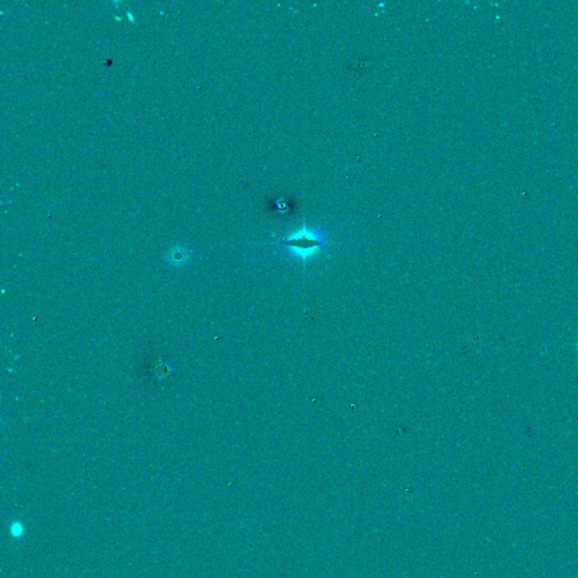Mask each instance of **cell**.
I'll return each mask as SVG.
<instances>
[{
    "mask_svg": "<svg viewBox=\"0 0 578 578\" xmlns=\"http://www.w3.org/2000/svg\"><path fill=\"white\" fill-rule=\"evenodd\" d=\"M275 245L285 251L289 257L301 261L305 267L306 262L328 247L329 235L320 227L309 229L304 223L302 229L276 242Z\"/></svg>",
    "mask_w": 578,
    "mask_h": 578,
    "instance_id": "6da1fadb",
    "label": "cell"
}]
</instances>
